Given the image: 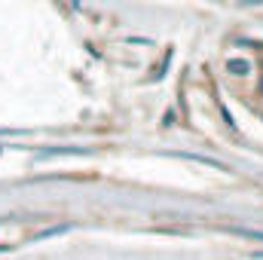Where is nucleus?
<instances>
[{
    "label": "nucleus",
    "instance_id": "obj_1",
    "mask_svg": "<svg viewBox=\"0 0 263 260\" xmlns=\"http://www.w3.org/2000/svg\"><path fill=\"white\" fill-rule=\"evenodd\" d=\"M227 73H233V77H248V73H254V65H251L248 59H227Z\"/></svg>",
    "mask_w": 263,
    "mask_h": 260
}]
</instances>
